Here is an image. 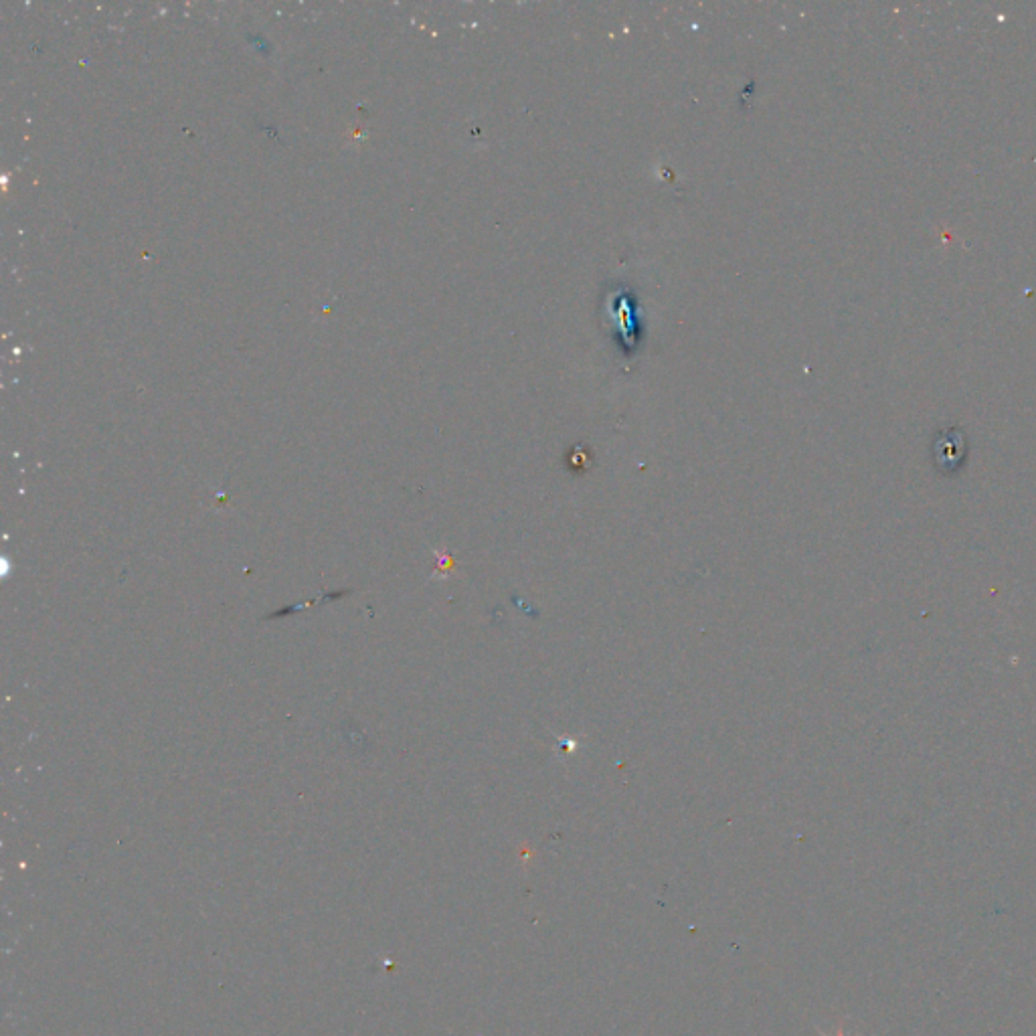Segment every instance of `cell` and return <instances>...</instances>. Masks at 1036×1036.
Here are the masks:
<instances>
[{"instance_id":"cell-1","label":"cell","mask_w":1036,"mask_h":1036,"mask_svg":"<svg viewBox=\"0 0 1036 1036\" xmlns=\"http://www.w3.org/2000/svg\"><path fill=\"white\" fill-rule=\"evenodd\" d=\"M820 1034H822V1036H846V1034H844V1022H838V1028H836V1032H834V1034H826V1032H822V1030H820Z\"/></svg>"}]
</instances>
